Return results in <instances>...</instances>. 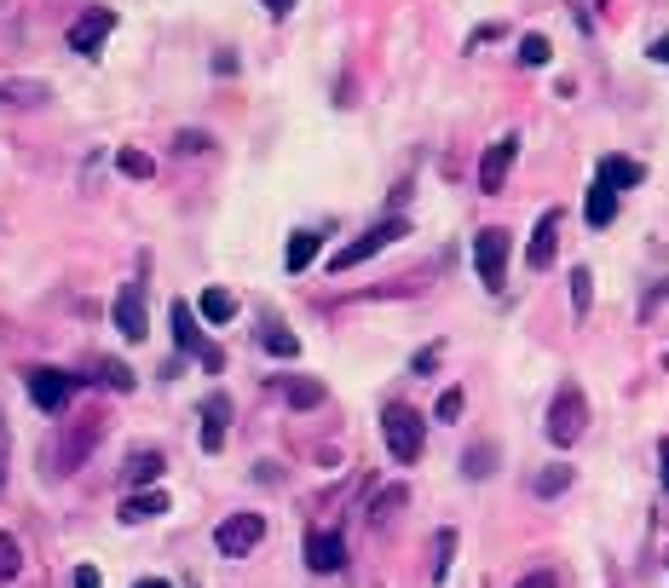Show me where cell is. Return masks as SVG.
<instances>
[{
    "mask_svg": "<svg viewBox=\"0 0 669 588\" xmlns=\"http://www.w3.org/2000/svg\"><path fill=\"white\" fill-rule=\"evenodd\" d=\"M531 491H537V496H560V491H572V468H565V461H554V468L531 473Z\"/></svg>",
    "mask_w": 669,
    "mask_h": 588,
    "instance_id": "obj_24",
    "label": "cell"
},
{
    "mask_svg": "<svg viewBox=\"0 0 669 588\" xmlns=\"http://www.w3.org/2000/svg\"><path fill=\"white\" fill-rule=\"evenodd\" d=\"M105 433H110V416L105 410H81V416H70L64 421V433H58V444H47V473H75L81 461H87L98 444H105Z\"/></svg>",
    "mask_w": 669,
    "mask_h": 588,
    "instance_id": "obj_1",
    "label": "cell"
},
{
    "mask_svg": "<svg viewBox=\"0 0 669 588\" xmlns=\"http://www.w3.org/2000/svg\"><path fill=\"white\" fill-rule=\"evenodd\" d=\"M653 58H658V64H669V35H658V40H653Z\"/></svg>",
    "mask_w": 669,
    "mask_h": 588,
    "instance_id": "obj_39",
    "label": "cell"
},
{
    "mask_svg": "<svg viewBox=\"0 0 669 588\" xmlns=\"http://www.w3.org/2000/svg\"><path fill=\"white\" fill-rule=\"evenodd\" d=\"M196 312L208 317V323H231V317H237V295H231V289H202Z\"/></svg>",
    "mask_w": 669,
    "mask_h": 588,
    "instance_id": "obj_22",
    "label": "cell"
},
{
    "mask_svg": "<svg viewBox=\"0 0 669 588\" xmlns=\"http://www.w3.org/2000/svg\"><path fill=\"white\" fill-rule=\"evenodd\" d=\"M509 249H514V237L502 231V226H485L474 237V266H479V283L485 289H502V272H509Z\"/></svg>",
    "mask_w": 669,
    "mask_h": 588,
    "instance_id": "obj_5",
    "label": "cell"
},
{
    "mask_svg": "<svg viewBox=\"0 0 669 588\" xmlns=\"http://www.w3.org/2000/svg\"><path fill=\"white\" fill-rule=\"evenodd\" d=\"M514 588H560V577L554 572H531V577H519Z\"/></svg>",
    "mask_w": 669,
    "mask_h": 588,
    "instance_id": "obj_35",
    "label": "cell"
},
{
    "mask_svg": "<svg viewBox=\"0 0 669 588\" xmlns=\"http://www.w3.org/2000/svg\"><path fill=\"white\" fill-rule=\"evenodd\" d=\"M491 461H497V444H474V451L462 456V468H468V479H485V473H491Z\"/></svg>",
    "mask_w": 669,
    "mask_h": 588,
    "instance_id": "obj_29",
    "label": "cell"
},
{
    "mask_svg": "<svg viewBox=\"0 0 669 588\" xmlns=\"http://www.w3.org/2000/svg\"><path fill=\"white\" fill-rule=\"evenodd\" d=\"M462 404H468V398H462V387H451V393H439V410H433V416H439V421H456Z\"/></svg>",
    "mask_w": 669,
    "mask_h": 588,
    "instance_id": "obj_33",
    "label": "cell"
},
{
    "mask_svg": "<svg viewBox=\"0 0 669 588\" xmlns=\"http://www.w3.org/2000/svg\"><path fill=\"white\" fill-rule=\"evenodd\" d=\"M312 260H318V231H295L289 249H283V266H289V272H307Z\"/></svg>",
    "mask_w": 669,
    "mask_h": 588,
    "instance_id": "obj_23",
    "label": "cell"
},
{
    "mask_svg": "<svg viewBox=\"0 0 669 588\" xmlns=\"http://www.w3.org/2000/svg\"><path fill=\"white\" fill-rule=\"evenodd\" d=\"M404 502H410V491H404V484H393V491H381V496L370 502V519H375V525H387V519H393V508H404Z\"/></svg>",
    "mask_w": 669,
    "mask_h": 588,
    "instance_id": "obj_26",
    "label": "cell"
},
{
    "mask_svg": "<svg viewBox=\"0 0 669 588\" xmlns=\"http://www.w3.org/2000/svg\"><path fill=\"white\" fill-rule=\"evenodd\" d=\"M307 565L318 577L341 572V565H347V537H341V531H307Z\"/></svg>",
    "mask_w": 669,
    "mask_h": 588,
    "instance_id": "obj_12",
    "label": "cell"
},
{
    "mask_svg": "<svg viewBox=\"0 0 669 588\" xmlns=\"http://www.w3.org/2000/svg\"><path fill=\"white\" fill-rule=\"evenodd\" d=\"M381 439H387L393 461H421V416L410 410V404H387V416H381Z\"/></svg>",
    "mask_w": 669,
    "mask_h": 588,
    "instance_id": "obj_4",
    "label": "cell"
},
{
    "mask_svg": "<svg viewBox=\"0 0 669 588\" xmlns=\"http://www.w3.org/2000/svg\"><path fill=\"white\" fill-rule=\"evenodd\" d=\"M162 514H168V496L162 491H139V496L121 502V525H145V519H162Z\"/></svg>",
    "mask_w": 669,
    "mask_h": 588,
    "instance_id": "obj_18",
    "label": "cell"
},
{
    "mask_svg": "<svg viewBox=\"0 0 669 588\" xmlns=\"http://www.w3.org/2000/svg\"><path fill=\"white\" fill-rule=\"evenodd\" d=\"M260 537H266V519H260V514H231V519H219V525H214V549L226 554V560L254 554V549H260Z\"/></svg>",
    "mask_w": 669,
    "mask_h": 588,
    "instance_id": "obj_6",
    "label": "cell"
},
{
    "mask_svg": "<svg viewBox=\"0 0 669 588\" xmlns=\"http://www.w3.org/2000/svg\"><path fill=\"white\" fill-rule=\"evenodd\" d=\"M646 179V168L635 156H600V168H595V185H606V191H635Z\"/></svg>",
    "mask_w": 669,
    "mask_h": 588,
    "instance_id": "obj_13",
    "label": "cell"
},
{
    "mask_svg": "<svg viewBox=\"0 0 669 588\" xmlns=\"http://www.w3.org/2000/svg\"><path fill=\"white\" fill-rule=\"evenodd\" d=\"M196 317L202 312H191V300H174V347L179 352H202V347H208L202 329H196Z\"/></svg>",
    "mask_w": 669,
    "mask_h": 588,
    "instance_id": "obj_15",
    "label": "cell"
},
{
    "mask_svg": "<svg viewBox=\"0 0 669 588\" xmlns=\"http://www.w3.org/2000/svg\"><path fill=\"white\" fill-rule=\"evenodd\" d=\"M583 219H589L595 231H606L618 219V191H606V185H595L589 191V202H583Z\"/></svg>",
    "mask_w": 669,
    "mask_h": 588,
    "instance_id": "obj_19",
    "label": "cell"
},
{
    "mask_svg": "<svg viewBox=\"0 0 669 588\" xmlns=\"http://www.w3.org/2000/svg\"><path fill=\"white\" fill-rule=\"evenodd\" d=\"M110 29H116V12H105V7L81 12L75 24H70V52H98L110 40Z\"/></svg>",
    "mask_w": 669,
    "mask_h": 588,
    "instance_id": "obj_9",
    "label": "cell"
},
{
    "mask_svg": "<svg viewBox=\"0 0 669 588\" xmlns=\"http://www.w3.org/2000/svg\"><path fill=\"white\" fill-rule=\"evenodd\" d=\"M133 588H174V583H162V577H145V583H133Z\"/></svg>",
    "mask_w": 669,
    "mask_h": 588,
    "instance_id": "obj_41",
    "label": "cell"
},
{
    "mask_svg": "<svg viewBox=\"0 0 669 588\" xmlns=\"http://www.w3.org/2000/svg\"><path fill=\"white\" fill-rule=\"evenodd\" d=\"M226 421H231V398L214 393L202 404V451H219V444H226Z\"/></svg>",
    "mask_w": 669,
    "mask_h": 588,
    "instance_id": "obj_14",
    "label": "cell"
},
{
    "mask_svg": "<svg viewBox=\"0 0 669 588\" xmlns=\"http://www.w3.org/2000/svg\"><path fill=\"white\" fill-rule=\"evenodd\" d=\"M162 468H168V456H162V451H128V468H121V479H128V484H156Z\"/></svg>",
    "mask_w": 669,
    "mask_h": 588,
    "instance_id": "obj_17",
    "label": "cell"
},
{
    "mask_svg": "<svg viewBox=\"0 0 669 588\" xmlns=\"http://www.w3.org/2000/svg\"><path fill=\"white\" fill-rule=\"evenodd\" d=\"M658 461H664V484H669V439L658 444Z\"/></svg>",
    "mask_w": 669,
    "mask_h": 588,
    "instance_id": "obj_40",
    "label": "cell"
},
{
    "mask_svg": "<svg viewBox=\"0 0 669 588\" xmlns=\"http://www.w3.org/2000/svg\"><path fill=\"white\" fill-rule=\"evenodd\" d=\"M583 428H589V398H583L577 381H560V393L549 404V428H542V433H549L554 444H577Z\"/></svg>",
    "mask_w": 669,
    "mask_h": 588,
    "instance_id": "obj_2",
    "label": "cell"
},
{
    "mask_svg": "<svg viewBox=\"0 0 669 588\" xmlns=\"http://www.w3.org/2000/svg\"><path fill=\"white\" fill-rule=\"evenodd\" d=\"M514 156H519V133H502L497 145L479 156V191H502V179H509Z\"/></svg>",
    "mask_w": 669,
    "mask_h": 588,
    "instance_id": "obj_8",
    "label": "cell"
},
{
    "mask_svg": "<svg viewBox=\"0 0 669 588\" xmlns=\"http://www.w3.org/2000/svg\"><path fill=\"white\" fill-rule=\"evenodd\" d=\"M266 12H272V17H289V12H295V0H266Z\"/></svg>",
    "mask_w": 669,
    "mask_h": 588,
    "instance_id": "obj_38",
    "label": "cell"
},
{
    "mask_svg": "<svg viewBox=\"0 0 669 588\" xmlns=\"http://www.w3.org/2000/svg\"><path fill=\"white\" fill-rule=\"evenodd\" d=\"M75 588H98V572H93V565H81V572H75Z\"/></svg>",
    "mask_w": 669,
    "mask_h": 588,
    "instance_id": "obj_37",
    "label": "cell"
},
{
    "mask_svg": "<svg viewBox=\"0 0 669 588\" xmlns=\"http://www.w3.org/2000/svg\"><path fill=\"white\" fill-rule=\"evenodd\" d=\"M24 381H29V398H35V410L58 416V410H64V404H70V393H75V381H81V375H70V370H47V363H40V370H29Z\"/></svg>",
    "mask_w": 669,
    "mask_h": 588,
    "instance_id": "obj_7",
    "label": "cell"
},
{
    "mask_svg": "<svg viewBox=\"0 0 669 588\" xmlns=\"http://www.w3.org/2000/svg\"><path fill=\"white\" fill-rule=\"evenodd\" d=\"M116 168L128 173V179H151V173H156V161H151L145 151H121V156H116Z\"/></svg>",
    "mask_w": 669,
    "mask_h": 588,
    "instance_id": "obj_30",
    "label": "cell"
},
{
    "mask_svg": "<svg viewBox=\"0 0 669 588\" xmlns=\"http://www.w3.org/2000/svg\"><path fill=\"white\" fill-rule=\"evenodd\" d=\"M560 208H542V219H537V231H531V249H525V266L531 272H549L554 266V242H560Z\"/></svg>",
    "mask_w": 669,
    "mask_h": 588,
    "instance_id": "obj_11",
    "label": "cell"
},
{
    "mask_svg": "<svg viewBox=\"0 0 669 588\" xmlns=\"http://www.w3.org/2000/svg\"><path fill=\"white\" fill-rule=\"evenodd\" d=\"M17 572H24V549H17V537L0 531V583H12Z\"/></svg>",
    "mask_w": 669,
    "mask_h": 588,
    "instance_id": "obj_28",
    "label": "cell"
},
{
    "mask_svg": "<svg viewBox=\"0 0 669 588\" xmlns=\"http://www.w3.org/2000/svg\"><path fill=\"white\" fill-rule=\"evenodd\" d=\"M87 381H105L110 393H133V387H139V375H133L121 358H98V370H93Z\"/></svg>",
    "mask_w": 669,
    "mask_h": 588,
    "instance_id": "obj_20",
    "label": "cell"
},
{
    "mask_svg": "<svg viewBox=\"0 0 669 588\" xmlns=\"http://www.w3.org/2000/svg\"><path fill=\"white\" fill-rule=\"evenodd\" d=\"M116 329H121V340H145V283H121Z\"/></svg>",
    "mask_w": 669,
    "mask_h": 588,
    "instance_id": "obj_10",
    "label": "cell"
},
{
    "mask_svg": "<svg viewBox=\"0 0 669 588\" xmlns=\"http://www.w3.org/2000/svg\"><path fill=\"white\" fill-rule=\"evenodd\" d=\"M451 560H456V531H439L433 537V583L451 577Z\"/></svg>",
    "mask_w": 669,
    "mask_h": 588,
    "instance_id": "obj_25",
    "label": "cell"
},
{
    "mask_svg": "<svg viewBox=\"0 0 669 588\" xmlns=\"http://www.w3.org/2000/svg\"><path fill=\"white\" fill-rule=\"evenodd\" d=\"M589 300H595V277H589V266H572V307L589 312Z\"/></svg>",
    "mask_w": 669,
    "mask_h": 588,
    "instance_id": "obj_31",
    "label": "cell"
},
{
    "mask_svg": "<svg viewBox=\"0 0 669 588\" xmlns=\"http://www.w3.org/2000/svg\"><path fill=\"white\" fill-rule=\"evenodd\" d=\"M433 363H439V347H428V352H416V358H410V370H416V375H428Z\"/></svg>",
    "mask_w": 669,
    "mask_h": 588,
    "instance_id": "obj_36",
    "label": "cell"
},
{
    "mask_svg": "<svg viewBox=\"0 0 669 588\" xmlns=\"http://www.w3.org/2000/svg\"><path fill=\"white\" fill-rule=\"evenodd\" d=\"M398 237H410V219H381V226H370V231H363V237H353L347 242V249H335V260H330V272L341 277V272H353V266H363V260H370V254H381V249H387V242H398Z\"/></svg>",
    "mask_w": 669,
    "mask_h": 588,
    "instance_id": "obj_3",
    "label": "cell"
},
{
    "mask_svg": "<svg viewBox=\"0 0 669 588\" xmlns=\"http://www.w3.org/2000/svg\"><path fill=\"white\" fill-rule=\"evenodd\" d=\"M283 398H289V410H318V404L330 398V393H323V381H312V375H295L289 387H283Z\"/></svg>",
    "mask_w": 669,
    "mask_h": 588,
    "instance_id": "obj_21",
    "label": "cell"
},
{
    "mask_svg": "<svg viewBox=\"0 0 669 588\" xmlns=\"http://www.w3.org/2000/svg\"><path fill=\"white\" fill-rule=\"evenodd\" d=\"M554 58V47H549V35H525L519 40V64H531V70H542Z\"/></svg>",
    "mask_w": 669,
    "mask_h": 588,
    "instance_id": "obj_27",
    "label": "cell"
},
{
    "mask_svg": "<svg viewBox=\"0 0 669 588\" xmlns=\"http://www.w3.org/2000/svg\"><path fill=\"white\" fill-rule=\"evenodd\" d=\"M208 145H214L208 133H179V139H174V151H179V156H202Z\"/></svg>",
    "mask_w": 669,
    "mask_h": 588,
    "instance_id": "obj_34",
    "label": "cell"
},
{
    "mask_svg": "<svg viewBox=\"0 0 669 588\" xmlns=\"http://www.w3.org/2000/svg\"><path fill=\"white\" fill-rule=\"evenodd\" d=\"M52 87L47 81H0V105H17V110H35V105H47Z\"/></svg>",
    "mask_w": 669,
    "mask_h": 588,
    "instance_id": "obj_16",
    "label": "cell"
},
{
    "mask_svg": "<svg viewBox=\"0 0 669 588\" xmlns=\"http://www.w3.org/2000/svg\"><path fill=\"white\" fill-rule=\"evenodd\" d=\"M266 352H272V358H295V352H300V340H295L289 329H277V323H272V329H266Z\"/></svg>",
    "mask_w": 669,
    "mask_h": 588,
    "instance_id": "obj_32",
    "label": "cell"
}]
</instances>
